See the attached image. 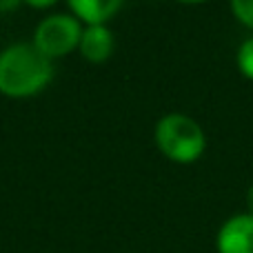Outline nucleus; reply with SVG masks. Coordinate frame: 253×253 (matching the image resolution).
Instances as JSON below:
<instances>
[{
    "label": "nucleus",
    "mask_w": 253,
    "mask_h": 253,
    "mask_svg": "<svg viewBox=\"0 0 253 253\" xmlns=\"http://www.w3.org/2000/svg\"><path fill=\"white\" fill-rule=\"evenodd\" d=\"M53 78V60L34 42H13L0 51V93L7 98H29L40 93Z\"/></svg>",
    "instance_id": "1"
},
{
    "label": "nucleus",
    "mask_w": 253,
    "mask_h": 253,
    "mask_svg": "<svg viewBox=\"0 0 253 253\" xmlns=\"http://www.w3.org/2000/svg\"><path fill=\"white\" fill-rule=\"evenodd\" d=\"M156 147L165 158L178 165H191L205 153L207 135L198 120L184 114H167L153 129Z\"/></svg>",
    "instance_id": "2"
},
{
    "label": "nucleus",
    "mask_w": 253,
    "mask_h": 253,
    "mask_svg": "<svg viewBox=\"0 0 253 253\" xmlns=\"http://www.w3.org/2000/svg\"><path fill=\"white\" fill-rule=\"evenodd\" d=\"M80 36H83V25L76 16L51 13L38 22L31 42L42 56H47L49 60H56V58H62L74 49H78Z\"/></svg>",
    "instance_id": "3"
},
{
    "label": "nucleus",
    "mask_w": 253,
    "mask_h": 253,
    "mask_svg": "<svg viewBox=\"0 0 253 253\" xmlns=\"http://www.w3.org/2000/svg\"><path fill=\"white\" fill-rule=\"evenodd\" d=\"M218 253H253V215L238 213L220 227L215 236Z\"/></svg>",
    "instance_id": "4"
},
{
    "label": "nucleus",
    "mask_w": 253,
    "mask_h": 253,
    "mask_svg": "<svg viewBox=\"0 0 253 253\" xmlns=\"http://www.w3.org/2000/svg\"><path fill=\"white\" fill-rule=\"evenodd\" d=\"M114 44H116L114 34L109 31L107 25H87L83 27L78 51L83 53L84 60L100 65L114 53Z\"/></svg>",
    "instance_id": "5"
},
{
    "label": "nucleus",
    "mask_w": 253,
    "mask_h": 253,
    "mask_svg": "<svg viewBox=\"0 0 253 253\" xmlns=\"http://www.w3.org/2000/svg\"><path fill=\"white\" fill-rule=\"evenodd\" d=\"M67 4L84 25H107L123 9L125 0H67Z\"/></svg>",
    "instance_id": "6"
},
{
    "label": "nucleus",
    "mask_w": 253,
    "mask_h": 253,
    "mask_svg": "<svg viewBox=\"0 0 253 253\" xmlns=\"http://www.w3.org/2000/svg\"><path fill=\"white\" fill-rule=\"evenodd\" d=\"M236 62H238V69L245 78L253 80V36L247 38L245 42L238 47V53H236Z\"/></svg>",
    "instance_id": "7"
},
{
    "label": "nucleus",
    "mask_w": 253,
    "mask_h": 253,
    "mask_svg": "<svg viewBox=\"0 0 253 253\" xmlns=\"http://www.w3.org/2000/svg\"><path fill=\"white\" fill-rule=\"evenodd\" d=\"M231 11L242 25L253 29V0H231Z\"/></svg>",
    "instance_id": "8"
},
{
    "label": "nucleus",
    "mask_w": 253,
    "mask_h": 253,
    "mask_svg": "<svg viewBox=\"0 0 253 253\" xmlns=\"http://www.w3.org/2000/svg\"><path fill=\"white\" fill-rule=\"evenodd\" d=\"M22 0H0V13H9L20 4Z\"/></svg>",
    "instance_id": "9"
},
{
    "label": "nucleus",
    "mask_w": 253,
    "mask_h": 253,
    "mask_svg": "<svg viewBox=\"0 0 253 253\" xmlns=\"http://www.w3.org/2000/svg\"><path fill=\"white\" fill-rule=\"evenodd\" d=\"M22 2L31 4V7H36V9H47V7H51V4H56L58 0H22Z\"/></svg>",
    "instance_id": "10"
},
{
    "label": "nucleus",
    "mask_w": 253,
    "mask_h": 253,
    "mask_svg": "<svg viewBox=\"0 0 253 253\" xmlns=\"http://www.w3.org/2000/svg\"><path fill=\"white\" fill-rule=\"evenodd\" d=\"M247 209H249V213L253 215V184L249 187V191H247Z\"/></svg>",
    "instance_id": "11"
},
{
    "label": "nucleus",
    "mask_w": 253,
    "mask_h": 253,
    "mask_svg": "<svg viewBox=\"0 0 253 253\" xmlns=\"http://www.w3.org/2000/svg\"><path fill=\"white\" fill-rule=\"evenodd\" d=\"M178 2H187V4H200V2H207V0H178Z\"/></svg>",
    "instance_id": "12"
}]
</instances>
